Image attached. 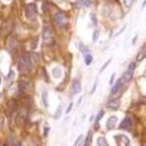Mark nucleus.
Segmentation results:
<instances>
[{"mask_svg":"<svg viewBox=\"0 0 146 146\" xmlns=\"http://www.w3.org/2000/svg\"><path fill=\"white\" fill-rule=\"evenodd\" d=\"M136 40H137V35H135V37L133 38V43H135V42H136Z\"/></svg>","mask_w":146,"mask_h":146,"instance_id":"nucleus-34","label":"nucleus"},{"mask_svg":"<svg viewBox=\"0 0 146 146\" xmlns=\"http://www.w3.org/2000/svg\"><path fill=\"white\" fill-rule=\"evenodd\" d=\"M9 146H16V141L14 137H9V142H8Z\"/></svg>","mask_w":146,"mask_h":146,"instance_id":"nucleus-24","label":"nucleus"},{"mask_svg":"<svg viewBox=\"0 0 146 146\" xmlns=\"http://www.w3.org/2000/svg\"><path fill=\"white\" fill-rule=\"evenodd\" d=\"M133 1H134V0H123L124 5H125L126 8H130V6H131V4H133Z\"/></svg>","mask_w":146,"mask_h":146,"instance_id":"nucleus-25","label":"nucleus"},{"mask_svg":"<svg viewBox=\"0 0 146 146\" xmlns=\"http://www.w3.org/2000/svg\"><path fill=\"white\" fill-rule=\"evenodd\" d=\"M41 99H42L43 107L48 108V107H50V103H48V92H47V90H43V92H42V94H41Z\"/></svg>","mask_w":146,"mask_h":146,"instance_id":"nucleus-11","label":"nucleus"},{"mask_svg":"<svg viewBox=\"0 0 146 146\" xmlns=\"http://www.w3.org/2000/svg\"><path fill=\"white\" fill-rule=\"evenodd\" d=\"M119 105H120L119 100H110V102H109V103L107 104V108H109V109H118Z\"/></svg>","mask_w":146,"mask_h":146,"instance_id":"nucleus-13","label":"nucleus"},{"mask_svg":"<svg viewBox=\"0 0 146 146\" xmlns=\"http://www.w3.org/2000/svg\"><path fill=\"white\" fill-rule=\"evenodd\" d=\"M27 88V81H25V79H21L20 83H19V89H20V93H24L25 90Z\"/></svg>","mask_w":146,"mask_h":146,"instance_id":"nucleus-15","label":"nucleus"},{"mask_svg":"<svg viewBox=\"0 0 146 146\" xmlns=\"http://www.w3.org/2000/svg\"><path fill=\"white\" fill-rule=\"evenodd\" d=\"M133 71H129V69H127V71L124 73V76H123V81L124 82H130V79L133 78Z\"/></svg>","mask_w":146,"mask_h":146,"instance_id":"nucleus-14","label":"nucleus"},{"mask_svg":"<svg viewBox=\"0 0 146 146\" xmlns=\"http://www.w3.org/2000/svg\"><path fill=\"white\" fill-rule=\"evenodd\" d=\"M1 83H3V77H1V73H0V87H1Z\"/></svg>","mask_w":146,"mask_h":146,"instance_id":"nucleus-35","label":"nucleus"},{"mask_svg":"<svg viewBox=\"0 0 146 146\" xmlns=\"http://www.w3.org/2000/svg\"><path fill=\"white\" fill-rule=\"evenodd\" d=\"M90 141H92V133L88 134L87 140H86V142H84V145H83V146H90Z\"/></svg>","mask_w":146,"mask_h":146,"instance_id":"nucleus-22","label":"nucleus"},{"mask_svg":"<svg viewBox=\"0 0 146 146\" xmlns=\"http://www.w3.org/2000/svg\"><path fill=\"white\" fill-rule=\"evenodd\" d=\"M51 74H52V78L56 79V81H60L63 77V69H62L60 66H56V67L52 68V71H51Z\"/></svg>","mask_w":146,"mask_h":146,"instance_id":"nucleus-6","label":"nucleus"},{"mask_svg":"<svg viewBox=\"0 0 146 146\" xmlns=\"http://www.w3.org/2000/svg\"><path fill=\"white\" fill-rule=\"evenodd\" d=\"M15 79V71H10V73H9V76H8V78H6V83H8V86H10L13 83V81Z\"/></svg>","mask_w":146,"mask_h":146,"instance_id":"nucleus-16","label":"nucleus"},{"mask_svg":"<svg viewBox=\"0 0 146 146\" xmlns=\"http://www.w3.org/2000/svg\"><path fill=\"white\" fill-rule=\"evenodd\" d=\"M77 4H82V5H84V6L88 8V6H90L93 4V0H78Z\"/></svg>","mask_w":146,"mask_h":146,"instance_id":"nucleus-18","label":"nucleus"},{"mask_svg":"<svg viewBox=\"0 0 146 146\" xmlns=\"http://www.w3.org/2000/svg\"><path fill=\"white\" fill-rule=\"evenodd\" d=\"M32 67V61L29 56H23L19 60V63H17V69L20 72H26V71H30Z\"/></svg>","mask_w":146,"mask_h":146,"instance_id":"nucleus-1","label":"nucleus"},{"mask_svg":"<svg viewBox=\"0 0 146 146\" xmlns=\"http://www.w3.org/2000/svg\"><path fill=\"white\" fill-rule=\"evenodd\" d=\"M144 58H145V52H144V51H140V52L137 53L136 60H135V61H136V62H141Z\"/></svg>","mask_w":146,"mask_h":146,"instance_id":"nucleus-20","label":"nucleus"},{"mask_svg":"<svg viewBox=\"0 0 146 146\" xmlns=\"http://www.w3.org/2000/svg\"><path fill=\"white\" fill-rule=\"evenodd\" d=\"M110 62H111V58H109V60H108L107 62H105V63H104L103 66H102V68L99 69V73H103V72H104V69L108 67V66H109V63H110Z\"/></svg>","mask_w":146,"mask_h":146,"instance_id":"nucleus-21","label":"nucleus"},{"mask_svg":"<svg viewBox=\"0 0 146 146\" xmlns=\"http://www.w3.org/2000/svg\"><path fill=\"white\" fill-rule=\"evenodd\" d=\"M82 140H83V136H82V135H79L78 139L76 140V142H74V145H73V146H78L79 144H81V141H82Z\"/></svg>","mask_w":146,"mask_h":146,"instance_id":"nucleus-26","label":"nucleus"},{"mask_svg":"<svg viewBox=\"0 0 146 146\" xmlns=\"http://www.w3.org/2000/svg\"><path fill=\"white\" fill-rule=\"evenodd\" d=\"M131 125H133V123H131V119L130 118H125L120 124V127H121L123 130H130L131 129Z\"/></svg>","mask_w":146,"mask_h":146,"instance_id":"nucleus-10","label":"nucleus"},{"mask_svg":"<svg viewBox=\"0 0 146 146\" xmlns=\"http://www.w3.org/2000/svg\"><path fill=\"white\" fill-rule=\"evenodd\" d=\"M53 21H54V24H56L57 26L63 27L64 24H66V17L61 11H57V13L53 14Z\"/></svg>","mask_w":146,"mask_h":146,"instance_id":"nucleus-5","label":"nucleus"},{"mask_svg":"<svg viewBox=\"0 0 146 146\" xmlns=\"http://www.w3.org/2000/svg\"><path fill=\"white\" fill-rule=\"evenodd\" d=\"M96 89H97V82H96V83H94L93 88H92V90H90V94H93L94 92H96Z\"/></svg>","mask_w":146,"mask_h":146,"instance_id":"nucleus-31","label":"nucleus"},{"mask_svg":"<svg viewBox=\"0 0 146 146\" xmlns=\"http://www.w3.org/2000/svg\"><path fill=\"white\" fill-rule=\"evenodd\" d=\"M72 107H73V104L71 103V104H69V105H68L67 110H66V114H68V113H69V111H71V109H72Z\"/></svg>","mask_w":146,"mask_h":146,"instance_id":"nucleus-32","label":"nucleus"},{"mask_svg":"<svg viewBox=\"0 0 146 146\" xmlns=\"http://www.w3.org/2000/svg\"><path fill=\"white\" fill-rule=\"evenodd\" d=\"M98 38H99V31H98V30H94V32H93V37H92L93 42L98 41Z\"/></svg>","mask_w":146,"mask_h":146,"instance_id":"nucleus-23","label":"nucleus"},{"mask_svg":"<svg viewBox=\"0 0 146 146\" xmlns=\"http://www.w3.org/2000/svg\"><path fill=\"white\" fill-rule=\"evenodd\" d=\"M92 61H93L92 54H89V53H84V62H86V64H87V66H89L90 63H92Z\"/></svg>","mask_w":146,"mask_h":146,"instance_id":"nucleus-17","label":"nucleus"},{"mask_svg":"<svg viewBox=\"0 0 146 146\" xmlns=\"http://www.w3.org/2000/svg\"><path fill=\"white\" fill-rule=\"evenodd\" d=\"M5 1H10V0H5Z\"/></svg>","mask_w":146,"mask_h":146,"instance_id":"nucleus-37","label":"nucleus"},{"mask_svg":"<svg viewBox=\"0 0 146 146\" xmlns=\"http://www.w3.org/2000/svg\"><path fill=\"white\" fill-rule=\"evenodd\" d=\"M97 145L98 146H109V142H108V140L105 137L99 136L97 139Z\"/></svg>","mask_w":146,"mask_h":146,"instance_id":"nucleus-12","label":"nucleus"},{"mask_svg":"<svg viewBox=\"0 0 146 146\" xmlns=\"http://www.w3.org/2000/svg\"><path fill=\"white\" fill-rule=\"evenodd\" d=\"M146 6V0H144V3H142V8H145Z\"/></svg>","mask_w":146,"mask_h":146,"instance_id":"nucleus-36","label":"nucleus"},{"mask_svg":"<svg viewBox=\"0 0 146 146\" xmlns=\"http://www.w3.org/2000/svg\"><path fill=\"white\" fill-rule=\"evenodd\" d=\"M116 124H118V118H116L115 115H111L110 118L108 119V121H107V129L108 130L114 129V127L116 126Z\"/></svg>","mask_w":146,"mask_h":146,"instance_id":"nucleus-8","label":"nucleus"},{"mask_svg":"<svg viewBox=\"0 0 146 146\" xmlns=\"http://www.w3.org/2000/svg\"><path fill=\"white\" fill-rule=\"evenodd\" d=\"M102 116H103V110H100V111H99V114H98L97 119H96V124H97V125H98V123H99V120L102 119Z\"/></svg>","mask_w":146,"mask_h":146,"instance_id":"nucleus-27","label":"nucleus"},{"mask_svg":"<svg viewBox=\"0 0 146 146\" xmlns=\"http://www.w3.org/2000/svg\"><path fill=\"white\" fill-rule=\"evenodd\" d=\"M61 115H62V105H58V108H57L56 113H54L53 118L57 120V119H60V118H61Z\"/></svg>","mask_w":146,"mask_h":146,"instance_id":"nucleus-19","label":"nucleus"},{"mask_svg":"<svg viewBox=\"0 0 146 146\" xmlns=\"http://www.w3.org/2000/svg\"><path fill=\"white\" fill-rule=\"evenodd\" d=\"M35 47H37V38L34 40V43H32V48H35Z\"/></svg>","mask_w":146,"mask_h":146,"instance_id":"nucleus-33","label":"nucleus"},{"mask_svg":"<svg viewBox=\"0 0 146 146\" xmlns=\"http://www.w3.org/2000/svg\"><path fill=\"white\" fill-rule=\"evenodd\" d=\"M123 83H124V81H123V78H120L118 82H116V84L113 87L111 88V96H115L116 93H119V90L123 88Z\"/></svg>","mask_w":146,"mask_h":146,"instance_id":"nucleus-9","label":"nucleus"},{"mask_svg":"<svg viewBox=\"0 0 146 146\" xmlns=\"http://www.w3.org/2000/svg\"><path fill=\"white\" fill-rule=\"evenodd\" d=\"M71 89H72V93H73V94H78V93H81L82 86H81V82H79V79H74V81H73Z\"/></svg>","mask_w":146,"mask_h":146,"instance_id":"nucleus-7","label":"nucleus"},{"mask_svg":"<svg viewBox=\"0 0 146 146\" xmlns=\"http://www.w3.org/2000/svg\"><path fill=\"white\" fill-rule=\"evenodd\" d=\"M25 15L29 20H34L37 16V5L35 3H29V4L25 6Z\"/></svg>","mask_w":146,"mask_h":146,"instance_id":"nucleus-2","label":"nucleus"},{"mask_svg":"<svg viewBox=\"0 0 146 146\" xmlns=\"http://www.w3.org/2000/svg\"><path fill=\"white\" fill-rule=\"evenodd\" d=\"M114 140L116 141V145L118 146H129L130 145V139L124 134H119L114 136Z\"/></svg>","mask_w":146,"mask_h":146,"instance_id":"nucleus-4","label":"nucleus"},{"mask_svg":"<svg viewBox=\"0 0 146 146\" xmlns=\"http://www.w3.org/2000/svg\"><path fill=\"white\" fill-rule=\"evenodd\" d=\"M90 17H92V23L96 25V24H97V17H96V15H94V14H92V15H90Z\"/></svg>","mask_w":146,"mask_h":146,"instance_id":"nucleus-28","label":"nucleus"},{"mask_svg":"<svg viewBox=\"0 0 146 146\" xmlns=\"http://www.w3.org/2000/svg\"><path fill=\"white\" fill-rule=\"evenodd\" d=\"M42 38H43V42H45L47 46H52L53 45V34H52V30H51L50 26L43 27Z\"/></svg>","mask_w":146,"mask_h":146,"instance_id":"nucleus-3","label":"nucleus"},{"mask_svg":"<svg viewBox=\"0 0 146 146\" xmlns=\"http://www.w3.org/2000/svg\"><path fill=\"white\" fill-rule=\"evenodd\" d=\"M114 79H115V74H113L110 77V82H109V84H110V86L114 84Z\"/></svg>","mask_w":146,"mask_h":146,"instance_id":"nucleus-29","label":"nucleus"},{"mask_svg":"<svg viewBox=\"0 0 146 146\" xmlns=\"http://www.w3.org/2000/svg\"><path fill=\"white\" fill-rule=\"evenodd\" d=\"M48 131H50V127H45V130H43V135L47 136V135H48Z\"/></svg>","mask_w":146,"mask_h":146,"instance_id":"nucleus-30","label":"nucleus"}]
</instances>
